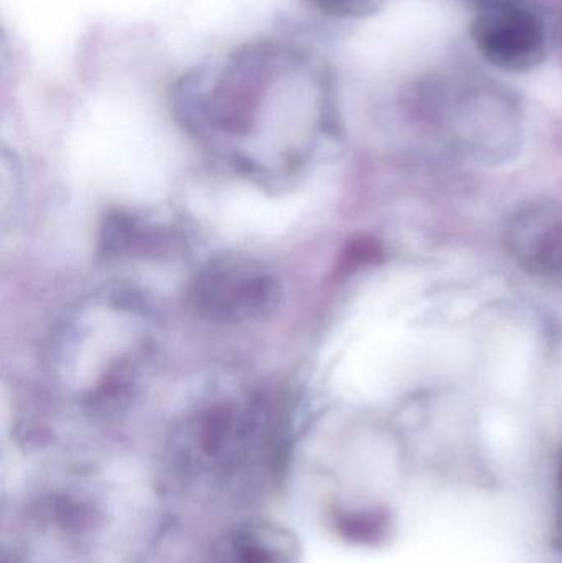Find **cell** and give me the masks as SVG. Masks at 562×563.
Wrapping results in <instances>:
<instances>
[{"label":"cell","mask_w":562,"mask_h":563,"mask_svg":"<svg viewBox=\"0 0 562 563\" xmlns=\"http://www.w3.org/2000/svg\"><path fill=\"white\" fill-rule=\"evenodd\" d=\"M174 106L185 128L220 147L279 131L309 137L330 119L332 81L307 49L260 40L187 73Z\"/></svg>","instance_id":"obj_1"},{"label":"cell","mask_w":562,"mask_h":563,"mask_svg":"<svg viewBox=\"0 0 562 563\" xmlns=\"http://www.w3.org/2000/svg\"><path fill=\"white\" fill-rule=\"evenodd\" d=\"M263 397L221 400L203 407L178 430L177 449L187 472L234 478L269 462L276 450V416Z\"/></svg>","instance_id":"obj_2"},{"label":"cell","mask_w":562,"mask_h":563,"mask_svg":"<svg viewBox=\"0 0 562 563\" xmlns=\"http://www.w3.org/2000/svg\"><path fill=\"white\" fill-rule=\"evenodd\" d=\"M283 300L279 280L243 257L211 261L191 282L188 303L201 318L218 323L266 320Z\"/></svg>","instance_id":"obj_3"},{"label":"cell","mask_w":562,"mask_h":563,"mask_svg":"<svg viewBox=\"0 0 562 563\" xmlns=\"http://www.w3.org/2000/svg\"><path fill=\"white\" fill-rule=\"evenodd\" d=\"M475 40L494 65L525 71L543 62L547 30L531 10L497 2L475 23Z\"/></svg>","instance_id":"obj_4"},{"label":"cell","mask_w":562,"mask_h":563,"mask_svg":"<svg viewBox=\"0 0 562 563\" xmlns=\"http://www.w3.org/2000/svg\"><path fill=\"white\" fill-rule=\"evenodd\" d=\"M99 246L108 257H161L175 253L180 240L167 228L132 214L115 213L106 218Z\"/></svg>","instance_id":"obj_5"},{"label":"cell","mask_w":562,"mask_h":563,"mask_svg":"<svg viewBox=\"0 0 562 563\" xmlns=\"http://www.w3.org/2000/svg\"><path fill=\"white\" fill-rule=\"evenodd\" d=\"M289 552V544L276 529L244 526L218 542L210 563H287Z\"/></svg>","instance_id":"obj_6"},{"label":"cell","mask_w":562,"mask_h":563,"mask_svg":"<svg viewBox=\"0 0 562 563\" xmlns=\"http://www.w3.org/2000/svg\"><path fill=\"white\" fill-rule=\"evenodd\" d=\"M386 528L385 519L376 515H345L339 521L342 536L356 542L378 541L385 536Z\"/></svg>","instance_id":"obj_7"},{"label":"cell","mask_w":562,"mask_h":563,"mask_svg":"<svg viewBox=\"0 0 562 563\" xmlns=\"http://www.w3.org/2000/svg\"><path fill=\"white\" fill-rule=\"evenodd\" d=\"M319 12L339 19L368 15L378 9L379 0H309Z\"/></svg>","instance_id":"obj_8"},{"label":"cell","mask_w":562,"mask_h":563,"mask_svg":"<svg viewBox=\"0 0 562 563\" xmlns=\"http://www.w3.org/2000/svg\"><path fill=\"white\" fill-rule=\"evenodd\" d=\"M115 386H118V387H119V384H118V383H114V380H111V386H109V387H115ZM119 389H121V387H119ZM108 394H109V389H108V390H106V394H104V396H102V399H104V400H106V397H108Z\"/></svg>","instance_id":"obj_9"}]
</instances>
